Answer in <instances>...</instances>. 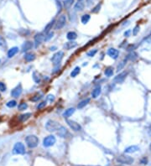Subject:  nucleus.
<instances>
[{"label":"nucleus","instance_id":"36","mask_svg":"<svg viewBox=\"0 0 151 166\" xmlns=\"http://www.w3.org/2000/svg\"><path fill=\"white\" fill-rule=\"evenodd\" d=\"M127 59H125L124 60H123V61L121 62V63H119V65L118 66V70H122V69L124 67V66H125V64H126V62H127Z\"/></svg>","mask_w":151,"mask_h":166},{"label":"nucleus","instance_id":"42","mask_svg":"<svg viewBox=\"0 0 151 166\" xmlns=\"http://www.w3.org/2000/svg\"><path fill=\"white\" fill-rule=\"evenodd\" d=\"M139 30H140L139 26H136V27H135V28L133 30V35H137L138 33L139 32Z\"/></svg>","mask_w":151,"mask_h":166},{"label":"nucleus","instance_id":"19","mask_svg":"<svg viewBox=\"0 0 151 166\" xmlns=\"http://www.w3.org/2000/svg\"><path fill=\"white\" fill-rule=\"evenodd\" d=\"M7 48V44H6V40L3 36L0 35V49L3 50H5Z\"/></svg>","mask_w":151,"mask_h":166},{"label":"nucleus","instance_id":"1","mask_svg":"<svg viewBox=\"0 0 151 166\" xmlns=\"http://www.w3.org/2000/svg\"><path fill=\"white\" fill-rule=\"evenodd\" d=\"M25 142H26L27 146L30 148H36L39 144V138L35 135H29L25 138Z\"/></svg>","mask_w":151,"mask_h":166},{"label":"nucleus","instance_id":"35","mask_svg":"<svg viewBox=\"0 0 151 166\" xmlns=\"http://www.w3.org/2000/svg\"><path fill=\"white\" fill-rule=\"evenodd\" d=\"M40 98H41V95H40V94H36V95H34V96H32V97L30 98V100L32 101V102H38Z\"/></svg>","mask_w":151,"mask_h":166},{"label":"nucleus","instance_id":"17","mask_svg":"<svg viewBox=\"0 0 151 166\" xmlns=\"http://www.w3.org/2000/svg\"><path fill=\"white\" fill-rule=\"evenodd\" d=\"M54 24H55V20H52L51 22L49 23V24L46 25V27L44 28V34H49V33H50V30L52 29V27H53V25H54Z\"/></svg>","mask_w":151,"mask_h":166},{"label":"nucleus","instance_id":"34","mask_svg":"<svg viewBox=\"0 0 151 166\" xmlns=\"http://www.w3.org/2000/svg\"><path fill=\"white\" fill-rule=\"evenodd\" d=\"M7 107H14L16 106L17 105V102H16V101H14V100H11V101H9V102L7 103Z\"/></svg>","mask_w":151,"mask_h":166},{"label":"nucleus","instance_id":"46","mask_svg":"<svg viewBox=\"0 0 151 166\" xmlns=\"http://www.w3.org/2000/svg\"><path fill=\"white\" fill-rule=\"evenodd\" d=\"M148 133H149V135L151 137V125L149 127V128H148Z\"/></svg>","mask_w":151,"mask_h":166},{"label":"nucleus","instance_id":"47","mask_svg":"<svg viewBox=\"0 0 151 166\" xmlns=\"http://www.w3.org/2000/svg\"><path fill=\"white\" fill-rule=\"evenodd\" d=\"M146 41H147L148 43H149V44H150V43H151V36H149V38L146 39Z\"/></svg>","mask_w":151,"mask_h":166},{"label":"nucleus","instance_id":"33","mask_svg":"<svg viewBox=\"0 0 151 166\" xmlns=\"http://www.w3.org/2000/svg\"><path fill=\"white\" fill-rule=\"evenodd\" d=\"M27 107H28L27 103H25V102H22V103H20V104L18 105V109L19 111H24V110H25V109H27Z\"/></svg>","mask_w":151,"mask_h":166},{"label":"nucleus","instance_id":"28","mask_svg":"<svg viewBox=\"0 0 151 166\" xmlns=\"http://www.w3.org/2000/svg\"><path fill=\"white\" fill-rule=\"evenodd\" d=\"M90 102V99L89 98H87V99H85V100L81 101V102H79L78 106H77V107L79 108V109H81V108H83L86 105L88 104V102Z\"/></svg>","mask_w":151,"mask_h":166},{"label":"nucleus","instance_id":"11","mask_svg":"<svg viewBox=\"0 0 151 166\" xmlns=\"http://www.w3.org/2000/svg\"><path fill=\"white\" fill-rule=\"evenodd\" d=\"M128 73L127 72H122L119 75H118L117 76H115L114 79H113V81L116 82V83H122V82L124 81V79L126 78Z\"/></svg>","mask_w":151,"mask_h":166},{"label":"nucleus","instance_id":"41","mask_svg":"<svg viewBox=\"0 0 151 166\" xmlns=\"http://www.w3.org/2000/svg\"><path fill=\"white\" fill-rule=\"evenodd\" d=\"M6 89H7L6 85L4 84V83H3V82H0V91L1 92H5Z\"/></svg>","mask_w":151,"mask_h":166},{"label":"nucleus","instance_id":"7","mask_svg":"<svg viewBox=\"0 0 151 166\" xmlns=\"http://www.w3.org/2000/svg\"><path fill=\"white\" fill-rule=\"evenodd\" d=\"M55 138L53 135H50V136H47L46 138H44V140H43V145L45 148H49L50 146H53L55 144Z\"/></svg>","mask_w":151,"mask_h":166},{"label":"nucleus","instance_id":"52","mask_svg":"<svg viewBox=\"0 0 151 166\" xmlns=\"http://www.w3.org/2000/svg\"><path fill=\"white\" fill-rule=\"evenodd\" d=\"M0 62H1V60H0Z\"/></svg>","mask_w":151,"mask_h":166},{"label":"nucleus","instance_id":"43","mask_svg":"<svg viewBox=\"0 0 151 166\" xmlns=\"http://www.w3.org/2000/svg\"><path fill=\"white\" fill-rule=\"evenodd\" d=\"M54 100H55V96H53V95H49V96H47V101H49L50 102H54Z\"/></svg>","mask_w":151,"mask_h":166},{"label":"nucleus","instance_id":"29","mask_svg":"<svg viewBox=\"0 0 151 166\" xmlns=\"http://www.w3.org/2000/svg\"><path fill=\"white\" fill-rule=\"evenodd\" d=\"M33 80L35 83H40V76L37 71H34L33 73Z\"/></svg>","mask_w":151,"mask_h":166},{"label":"nucleus","instance_id":"18","mask_svg":"<svg viewBox=\"0 0 151 166\" xmlns=\"http://www.w3.org/2000/svg\"><path fill=\"white\" fill-rule=\"evenodd\" d=\"M84 7L85 4L81 1H78L77 4H75V9L77 10V11H82L84 9Z\"/></svg>","mask_w":151,"mask_h":166},{"label":"nucleus","instance_id":"24","mask_svg":"<svg viewBox=\"0 0 151 166\" xmlns=\"http://www.w3.org/2000/svg\"><path fill=\"white\" fill-rule=\"evenodd\" d=\"M101 87H96L94 90L92 92V96L93 98H97V96H99V95L101 94Z\"/></svg>","mask_w":151,"mask_h":166},{"label":"nucleus","instance_id":"10","mask_svg":"<svg viewBox=\"0 0 151 166\" xmlns=\"http://www.w3.org/2000/svg\"><path fill=\"white\" fill-rule=\"evenodd\" d=\"M22 91H23L22 86H21V84H18L16 87L14 88V89L11 91V96L15 98L18 97V96L21 95V93H22Z\"/></svg>","mask_w":151,"mask_h":166},{"label":"nucleus","instance_id":"6","mask_svg":"<svg viewBox=\"0 0 151 166\" xmlns=\"http://www.w3.org/2000/svg\"><path fill=\"white\" fill-rule=\"evenodd\" d=\"M63 56H64V52L63 51H58L57 53H55L53 55L52 59H51V61H52L53 65L55 66H58L60 63V61H61V60L63 59Z\"/></svg>","mask_w":151,"mask_h":166},{"label":"nucleus","instance_id":"49","mask_svg":"<svg viewBox=\"0 0 151 166\" xmlns=\"http://www.w3.org/2000/svg\"><path fill=\"white\" fill-rule=\"evenodd\" d=\"M149 148H150V150H151V144H150V146H149Z\"/></svg>","mask_w":151,"mask_h":166},{"label":"nucleus","instance_id":"32","mask_svg":"<svg viewBox=\"0 0 151 166\" xmlns=\"http://www.w3.org/2000/svg\"><path fill=\"white\" fill-rule=\"evenodd\" d=\"M104 74L107 76V77H110V76H113V69L112 67H107L104 71Z\"/></svg>","mask_w":151,"mask_h":166},{"label":"nucleus","instance_id":"4","mask_svg":"<svg viewBox=\"0 0 151 166\" xmlns=\"http://www.w3.org/2000/svg\"><path fill=\"white\" fill-rule=\"evenodd\" d=\"M117 161L120 163V164L130 165V164H133L134 160H133V158H131L130 156H128V155H119L117 158Z\"/></svg>","mask_w":151,"mask_h":166},{"label":"nucleus","instance_id":"39","mask_svg":"<svg viewBox=\"0 0 151 166\" xmlns=\"http://www.w3.org/2000/svg\"><path fill=\"white\" fill-rule=\"evenodd\" d=\"M97 52V50H91V51H89L88 53H87V56H89V57H92V56H94L95 55H96V53Z\"/></svg>","mask_w":151,"mask_h":166},{"label":"nucleus","instance_id":"9","mask_svg":"<svg viewBox=\"0 0 151 166\" xmlns=\"http://www.w3.org/2000/svg\"><path fill=\"white\" fill-rule=\"evenodd\" d=\"M45 39V35L44 33H39V34H35L34 36V43H35V47H38L43 41H44Z\"/></svg>","mask_w":151,"mask_h":166},{"label":"nucleus","instance_id":"40","mask_svg":"<svg viewBox=\"0 0 151 166\" xmlns=\"http://www.w3.org/2000/svg\"><path fill=\"white\" fill-rule=\"evenodd\" d=\"M46 106V102H40V104L37 106V109H39V110H40V109H42L43 107H44Z\"/></svg>","mask_w":151,"mask_h":166},{"label":"nucleus","instance_id":"3","mask_svg":"<svg viewBox=\"0 0 151 166\" xmlns=\"http://www.w3.org/2000/svg\"><path fill=\"white\" fill-rule=\"evenodd\" d=\"M12 152L14 154H25V147L22 143H16L13 148Z\"/></svg>","mask_w":151,"mask_h":166},{"label":"nucleus","instance_id":"21","mask_svg":"<svg viewBox=\"0 0 151 166\" xmlns=\"http://www.w3.org/2000/svg\"><path fill=\"white\" fill-rule=\"evenodd\" d=\"M24 59H25V60H26L27 62L32 61V60H34V59H35V55H34V53H28V54L25 55Z\"/></svg>","mask_w":151,"mask_h":166},{"label":"nucleus","instance_id":"30","mask_svg":"<svg viewBox=\"0 0 151 166\" xmlns=\"http://www.w3.org/2000/svg\"><path fill=\"white\" fill-rule=\"evenodd\" d=\"M80 71H81V68L79 67V66H77V67L71 71V73H70V76H71V77H76V76L80 73Z\"/></svg>","mask_w":151,"mask_h":166},{"label":"nucleus","instance_id":"53","mask_svg":"<svg viewBox=\"0 0 151 166\" xmlns=\"http://www.w3.org/2000/svg\"></svg>","mask_w":151,"mask_h":166},{"label":"nucleus","instance_id":"25","mask_svg":"<svg viewBox=\"0 0 151 166\" xmlns=\"http://www.w3.org/2000/svg\"><path fill=\"white\" fill-rule=\"evenodd\" d=\"M77 45V44L76 42H73V41H70V42L66 43V44H65V48L66 49V50H70V49L75 48V47H76Z\"/></svg>","mask_w":151,"mask_h":166},{"label":"nucleus","instance_id":"45","mask_svg":"<svg viewBox=\"0 0 151 166\" xmlns=\"http://www.w3.org/2000/svg\"><path fill=\"white\" fill-rule=\"evenodd\" d=\"M147 161H148L147 159H146V158H144L143 159L141 160V163H142V164H146V163H147Z\"/></svg>","mask_w":151,"mask_h":166},{"label":"nucleus","instance_id":"13","mask_svg":"<svg viewBox=\"0 0 151 166\" xmlns=\"http://www.w3.org/2000/svg\"><path fill=\"white\" fill-rule=\"evenodd\" d=\"M33 47V43L31 41H25L24 44L22 45V51L23 52H26L28 50H31Z\"/></svg>","mask_w":151,"mask_h":166},{"label":"nucleus","instance_id":"14","mask_svg":"<svg viewBox=\"0 0 151 166\" xmlns=\"http://www.w3.org/2000/svg\"><path fill=\"white\" fill-rule=\"evenodd\" d=\"M57 134H58L60 137H61V138H66L69 133H68V131H67L66 128L61 126L60 128H59L58 132H57Z\"/></svg>","mask_w":151,"mask_h":166},{"label":"nucleus","instance_id":"50","mask_svg":"<svg viewBox=\"0 0 151 166\" xmlns=\"http://www.w3.org/2000/svg\"><path fill=\"white\" fill-rule=\"evenodd\" d=\"M116 166H123V165H116Z\"/></svg>","mask_w":151,"mask_h":166},{"label":"nucleus","instance_id":"27","mask_svg":"<svg viewBox=\"0 0 151 166\" xmlns=\"http://www.w3.org/2000/svg\"><path fill=\"white\" fill-rule=\"evenodd\" d=\"M74 4V0H65L64 1V7L66 9H69Z\"/></svg>","mask_w":151,"mask_h":166},{"label":"nucleus","instance_id":"26","mask_svg":"<svg viewBox=\"0 0 151 166\" xmlns=\"http://www.w3.org/2000/svg\"><path fill=\"white\" fill-rule=\"evenodd\" d=\"M138 58V55L136 54L135 52H133V51H132L131 53H129V55H128V56L126 57V59L127 60H135L136 59Z\"/></svg>","mask_w":151,"mask_h":166},{"label":"nucleus","instance_id":"15","mask_svg":"<svg viewBox=\"0 0 151 166\" xmlns=\"http://www.w3.org/2000/svg\"><path fill=\"white\" fill-rule=\"evenodd\" d=\"M139 149V148L137 146V145H132V146H129V147H128V148H125L124 152L126 153V154H132V153L137 152Z\"/></svg>","mask_w":151,"mask_h":166},{"label":"nucleus","instance_id":"22","mask_svg":"<svg viewBox=\"0 0 151 166\" xmlns=\"http://www.w3.org/2000/svg\"><path fill=\"white\" fill-rule=\"evenodd\" d=\"M66 37L69 40H71V41H72V40H76V39L77 38V33L73 32V31H70V32L67 33Z\"/></svg>","mask_w":151,"mask_h":166},{"label":"nucleus","instance_id":"20","mask_svg":"<svg viewBox=\"0 0 151 166\" xmlns=\"http://www.w3.org/2000/svg\"><path fill=\"white\" fill-rule=\"evenodd\" d=\"M30 117H31V113L28 112V113H25V114H22V115H20V116L18 117V119H19L20 122H25L26 120H28Z\"/></svg>","mask_w":151,"mask_h":166},{"label":"nucleus","instance_id":"2","mask_svg":"<svg viewBox=\"0 0 151 166\" xmlns=\"http://www.w3.org/2000/svg\"><path fill=\"white\" fill-rule=\"evenodd\" d=\"M60 127H61L60 124L54 120L47 121L46 124H45V128H46L49 132H55V131L59 130V128H60Z\"/></svg>","mask_w":151,"mask_h":166},{"label":"nucleus","instance_id":"51","mask_svg":"<svg viewBox=\"0 0 151 166\" xmlns=\"http://www.w3.org/2000/svg\"><path fill=\"white\" fill-rule=\"evenodd\" d=\"M78 1H81V0H78Z\"/></svg>","mask_w":151,"mask_h":166},{"label":"nucleus","instance_id":"16","mask_svg":"<svg viewBox=\"0 0 151 166\" xmlns=\"http://www.w3.org/2000/svg\"><path fill=\"white\" fill-rule=\"evenodd\" d=\"M18 47H13V48H11L10 50H8V58H12V57H14V56L18 53Z\"/></svg>","mask_w":151,"mask_h":166},{"label":"nucleus","instance_id":"23","mask_svg":"<svg viewBox=\"0 0 151 166\" xmlns=\"http://www.w3.org/2000/svg\"><path fill=\"white\" fill-rule=\"evenodd\" d=\"M75 112V109L74 108H68L67 110H66L63 113V116L65 118H69L70 116H71L73 113Z\"/></svg>","mask_w":151,"mask_h":166},{"label":"nucleus","instance_id":"48","mask_svg":"<svg viewBox=\"0 0 151 166\" xmlns=\"http://www.w3.org/2000/svg\"><path fill=\"white\" fill-rule=\"evenodd\" d=\"M129 34H130V30H128L127 32H125V33H124V35H125V36H129Z\"/></svg>","mask_w":151,"mask_h":166},{"label":"nucleus","instance_id":"37","mask_svg":"<svg viewBox=\"0 0 151 166\" xmlns=\"http://www.w3.org/2000/svg\"><path fill=\"white\" fill-rule=\"evenodd\" d=\"M53 35H54V34H53V32H50L49 34H47L46 35H45V39H44V41H48V40H50V39L52 38Z\"/></svg>","mask_w":151,"mask_h":166},{"label":"nucleus","instance_id":"8","mask_svg":"<svg viewBox=\"0 0 151 166\" xmlns=\"http://www.w3.org/2000/svg\"><path fill=\"white\" fill-rule=\"evenodd\" d=\"M66 123L68 124V126L70 127V128H71L72 130L76 131V132L81 130V125L79 123H77V122H75V121L69 120V119H67V120H66Z\"/></svg>","mask_w":151,"mask_h":166},{"label":"nucleus","instance_id":"5","mask_svg":"<svg viewBox=\"0 0 151 166\" xmlns=\"http://www.w3.org/2000/svg\"><path fill=\"white\" fill-rule=\"evenodd\" d=\"M66 23V15H64V14L60 15L58 18V19L56 20V22H55V30H60V29H62L63 27L65 26Z\"/></svg>","mask_w":151,"mask_h":166},{"label":"nucleus","instance_id":"44","mask_svg":"<svg viewBox=\"0 0 151 166\" xmlns=\"http://www.w3.org/2000/svg\"><path fill=\"white\" fill-rule=\"evenodd\" d=\"M86 2H87V6H91V5L93 4L94 0H86Z\"/></svg>","mask_w":151,"mask_h":166},{"label":"nucleus","instance_id":"38","mask_svg":"<svg viewBox=\"0 0 151 166\" xmlns=\"http://www.w3.org/2000/svg\"><path fill=\"white\" fill-rule=\"evenodd\" d=\"M100 8H101V4H98L95 8H93V9H92V13H97L100 10Z\"/></svg>","mask_w":151,"mask_h":166},{"label":"nucleus","instance_id":"31","mask_svg":"<svg viewBox=\"0 0 151 166\" xmlns=\"http://www.w3.org/2000/svg\"><path fill=\"white\" fill-rule=\"evenodd\" d=\"M91 17L89 14H84V15H82V17H81V23H82L83 24H86L88 23V21L90 20Z\"/></svg>","mask_w":151,"mask_h":166},{"label":"nucleus","instance_id":"12","mask_svg":"<svg viewBox=\"0 0 151 166\" xmlns=\"http://www.w3.org/2000/svg\"><path fill=\"white\" fill-rule=\"evenodd\" d=\"M107 55L110 56L111 58H113V59H114V60H116V59L118 57L119 51L118 50H116V49H114V48H111V49H109V50H107Z\"/></svg>","mask_w":151,"mask_h":166}]
</instances>
